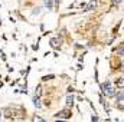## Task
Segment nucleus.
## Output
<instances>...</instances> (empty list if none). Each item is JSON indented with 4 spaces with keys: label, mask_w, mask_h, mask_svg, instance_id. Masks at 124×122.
Instances as JSON below:
<instances>
[{
    "label": "nucleus",
    "mask_w": 124,
    "mask_h": 122,
    "mask_svg": "<svg viewBox=\"0 0 124 122\" xmlns=\"http://www.w3.org/2000/svg\"><path fill=\"white\" fill-rule=\"evenodd\" d=\"M101 91H102V95L104 96H107V98H111V96H114L116 95V91H114V88H113V85H111V82H104L102 85H101Z\"/></svg>",
    "instance_id": "1"
},
{
    "label": "nucleus",
    "mask_w": 124,
    "mask_h": 122,
    "mask_svg": "<svg viewBox=\"0 0 124 122\" xmlns=\"http://www.w3.org/2000/svg\"><path fill=\"white\" fill-rule=\"evenodd\" d=\"M49 43H51V46L52 47H55V49H58L59 46H61V39H58V37H52V39H49Z\"/></svg>",
    "instance_id": "2"
},
{
    "label": "nucleus",
    "mask_w": 124,
    "mask_h": 122,
    "mask_svg": "<svg viewBox=\"0 0 124 122\" xmlns=\"http://www.w3.org/2000/svg\"><path fill=\"white\" fill-rule=\"evenodd\" d=\"M95 6H97V0H91V1H90V4H88L87 7L84 6V7H85V10H84V12H90V10H93V9H95Z\"/></svg>",
    "instance_id": "3"
},
{
    "label": "nucleus",
    "mask_w": 124,
    "mask_h": 122,
    "mask_svg": "<svg viewBox=\"0 0 124 122\" xmlns=\"http://www.w3.org/2000/svg\"><path fill=\"white\" fill-rule=\"evenodd\" d=\"M56 116H61V118H69V116H71V112L66 111V109H63V111H61L59 114H56Z\"/></svg>",
    "instance_id": "4"
},
{
    "label": "nucleus",
    "mask_w": 124,
    "mask_h": 122,
    "mask_svg": "<svg viewBox=\"0 0 124 122\" xmlns=\"http://www.w3.org/2000/svg\"><path fill=\"white\" fill-rule=\"evenodd\" d=\"M43 3H45V6H46L49 10H52V7H54V0H43Z\"/></svg>",
    "instance_id": "5"
},
{
    "label": "nucleus",
    "mask_w": 124,
    "mask_h": 122,
    "mask_svg": "<svg viewBox=\"0 0 124 122\" xmlns=\"http://www.w3.org/2000/svg\"><path fill=\"white\" fill-rule=\"evenodd\" d=\"M117 102H118L120 106H121V103H123V89H120L118 95H117Z\"/></svg>",
    "instance_id": "6"
},
{
    "label": "nucleus",
    "mask_w": 124,
    "mask_h": 122,
    "mask_svg": "<svg viewBox=\"0 0 124 122\" xmlns=\"http://www.w3.org/2000/svg\"><path fill=\"white\" fill-rule=\"evenodd\" d=\"M66 105H68V106L74 105V96H71V95H69V96L66 98Z\"/></svg>",
    "instance_id": "7"
},
{
    "label": "nucleus",
    "mask_w": 124,
    "mask_h": 122,
    "mask_svg": "<svg viewBox=\"0 0 124 122\" xmlns=\"http://www.w3.org/2000/svg\"><path fill=\"white\" fill-rule=\"evenodd\" d=\"M33 105H35L36 108H40V106H42V103H40L39 98H35V99H33Z\"/></svg>",
    "instance_id": "8"
},
{
    "label": "nucleus",
    "mask_w": 124,
    "mask_h": 122,
    "mask_svg": "<svg viewBox=\"0 0 124 122\" xmlns=\"http://www.w3.org/2000/svg\"><path fill=\"white\" fill-rule=\"evenodd\" d=\"M32 121H33V122H45V119H43V118H40V116H38V115H35V116L32 118Z\"/></svg>",
    "instance_id": "9"
},
{
    "label": "nucleus",
    "mask_w": 124,
    "mask_h": 122,
    "mask_svg": "<svg viewBox=\"0 0 124 122\" xmlns=\"http://www.w3.org/2000/svg\"><path fill=\"white\" fill-rule=\"evenodd\" d=\"M117 85L120 86V89H123V78H118L117 79Z\"/></svg>",
    "instance_id": "10"
},
{
    "label": "nucleus",
    "mask_w": 124,
    "mask_h": 122,
    "mask_svg": "<svg viewBox=\"0 0 124 122\" xmlns=\"http://www.w3.org/2000/svg\"><path fill=\"white\" fill-rule=\"evenodd\" d=\"M40 95H42V89H40V86H38V88H36V96L39 98Z\"/></svg>",
    "instance_id": "11"
},
{
    "label": "nucleus",
    "mask_w": 124,
    "mask_h": 122,
    "mask_svg": "<svg viewBox=\"0 0 124 122\" xmlns=\"http://www.w3.org/2000/svg\"><path fill=\"white\" fill-rule=\"evenodd\" d=\"M54 78H55V76H54V75H49V76H43V78H42V79H43V81H45V82H46V81H49V79H54Z\"/></svg>",
    "instance_id": "12"
},
{
    "label": "nucleus",
    "mask_w": 124,
    "mask_h": 122,
    "mask_svg": "<svg viewBox=\"0 0 124 122\" xmlns=\"http://www.w3.org/2000/svg\"><path fill=\"white\" fill-rule=\"evenodd\" d=\"M118 56H120V58L123 56V45H120V49H118Z\"/></svg>",
    "instance_id": "13"
},
{
    "label": "nucleus",
    "mask_w": 124,
    "mask_h": 122,
    "mask_svg": "<svg viewBox=\"0 0 124 122\" xmlns=\"http://www.w3.org/2000/svg\"><path fill=\"white\" fill-rule=\"evenodd\" d=\"M39 13H40V7H38V9H35V12H33L32 14L35 16V14H39Z\"/></svg>",
    "instance_id": "14"
},
{
    "label": "nucleus",
    "mask_w": 124,
    "mask_h": 122,
    "mask_svg": "<svg viewBox=\"0 0 124 122\" xmlns=\"http://www.w3.org/2000/svg\"><path fill=\"white\" fill-rule=\"evenodd\" d=\"M121 1H123V0H114V4H116V6H118Z\"/></svg>",
    "instance_id": "15"
},
{
    "label": "nucleus",
    "mask_w": 124,
    "mask_h": 122,
    "mask_svg": "<svg viewBox=\"0 0 124 122\" xmlns=\"http://www.w3.org/2000/svg\"><path fill=\"white\" fill-rule=\"evenodd\" d=\"M0 25H1V19H0Z\"/></svg>",
    "instance_id": "16"
},
{
    "label": "nucleus",
    "mask_w": 124,
    "mask_h": 122,
    "mask_svg": "<svg viewBox=\"0 0 124 122\" xmlns=\"http://www.w3.org/2000/svg\"><path fill=\"white\" fill-rule=\"evenodd\" d=\"M58 122H63V121H58Z\"/></svg>",
    "instance_id": "17"
}]
</instances>
